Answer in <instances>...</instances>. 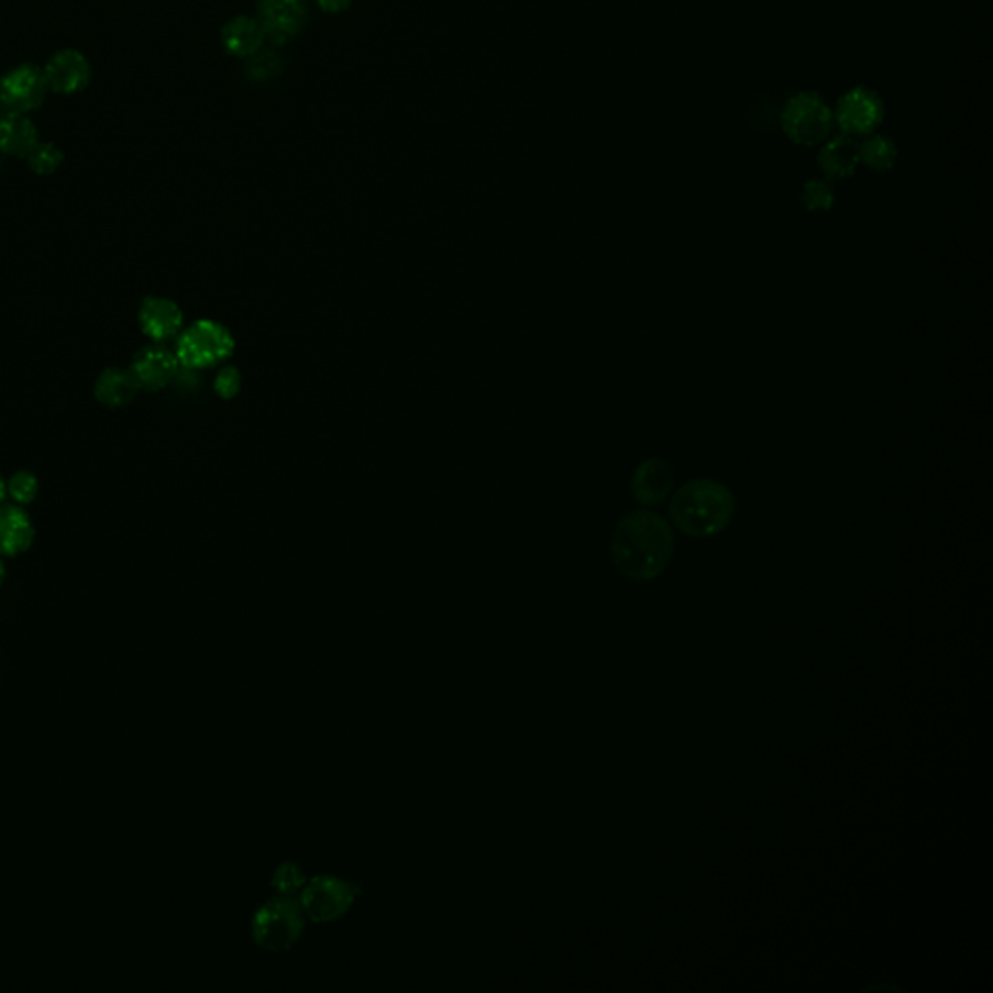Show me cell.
Returning a JSON list of instances; mask_svg holds the SVG:
<instances>
[{"instance_id": "18", "label": "cell", "mask_w": 993, "mask_h": 993, "mask_svg": "<svg viewBox=\"0 0 993 993\" xmlns=\"http://www.w3.org/2000/svg\"><path fill=\"white\" fill-rule=\"evenodd\" d=\"M37 142V129L24 113L10 111L0 117V152L7 156L25 157Z\"/></svg>"}, {"instance_id": "12", "label": "cell", "mask_w": 993, "mask_h": 993, "mask_svg": "<svg viewBox=\"0 0 993 993\" xmlns=\"http://www.w3.org/2000/svg\"><path fill=\"white\" fill-rule=\"evenodd\" d=\"M672 489V466L665 460L644 459L632 472V499L647 509L662 505L670 497Z\"/></svg>"}, {"instance_id": "26", "label": "cell", "mask_w": 993, "mask_h": 993, "mask_svg": "<svg viewBox=\"0 0 993 993\" xmlns=\"http://www.w3.org/2000/svg\"><path fill=\"white\" fill-rule=\"evenodd\" d=\"M350 2H352V0H319L321 9L324 10V12H332V14H338V12L347 9Z\"/></svg>"}, {"instance_id": "23", "label": "cell", "mask_w": 993, "mask_h": 993, "mask_svg": "<svg viewBox=\"0 0 993 993\" xmlns=\"http://www.w3.org/2000/svg\"><path fill=\"white\" fill-rule=\"evenodd\" d=\"M282 73V58L274 51H258L249 57L245 75L253 82H268Z\"/></svg>"}, {"instance_id": "15", "label": "cell", "mask_w": 993, "mask_h": 993, "mask_svg": "<svg viewBox=\"0 0 993 993\" xmlns=\"http://www.w3.org/2000/svg\"><path fill=\"white\" fill-rule=\"evenodd\" d=\"M139 393L140 386L132 371L123 367H108L101 371L93 385L96 400L111 410H119L134 402Z\"/></svg>"}, {"instance_id": "7", "label": "cell", "mask_w": 993, "mask_h": 993, "mask_svg": "<svg viewBox=\"0 0 993 993\" xmlns=\"http://www.w3.org/2000/svg\"><path fill=\"white\" fill-rule=\"evenodd\" d=\"M885 117V103L870 88H852L840 98L835 113V123L848 136H870Z\"/></svg>"}, {"instance_id": "14", "label": "cell", "mask_w": 993, "mask_h": 993, "mask_svg": "<svg viewBox=\"0 0 993 993\" xmlns=\"http://www.w3.org/2000/svg\"><path fill=\"white\" fill-rule=\"evenodd\" d=\"M35 542V526L20 505H0V558H20Z\"/></svg>"}, {"instance_id": "27", "label": "cell", "mask_w": 993, "mask_h": 993, "mask_svg": "<svg viewBox=\"0 0 993 993\" xmlns=\"http://www.w3.org/2000/svg\"><path fill=\"white\" fill-rule=\"evenodd\" d=\"M9 499V495H7V479L0 476V505H4Z\"/></svg>"}, {"instance_id": "10", "label": "cell", "mask_w": 993, "mask_h": 993, "mask_svg": "<svg viewBox=\"0 0 993 993\" xmlns=\"http://www.w3.org/2000/svg\"><path fill=\"white\" fill-rule=\"evenodd\" d=\"M139 324L142 334L154 344H165L181 334L185 315L169 297L150 296L140 304Z\"/></svg>"}, {"instance_id": "16", "label": "cell", "mask_w": 993, "mask_h": 993, "mask_svg": "<svg viewBox=\"0 0 993 993\" xmlns=\"http://www.w3.org/2000/svg\"><path fill=\"white\" fill-rule=\"evenodd\" d=\"M817 162L830 179H848L860 165V142L848 134L835 136L823 144Z\"/></svg>"}, {"instance_id": "5", "label": "cell", "mask_w": 993, "mask_h": 993, "mask_svg": "<svg viewBox=\"0 0 993 993\" xmlns=\"http://www.w3.org/2000/svg\"><path fill=\"white\" fill-rule=\"evenodd\" d=\"M782 129L799 146H817L829 139L835 113L815 91H802L788 99L782 111Z\"/></svg>"}, {"instance_id": "2", "label": "cell", "mask_w": 993, "mask_h": 993, "mask_svg": "<svg viewBox=\"0 0 993 993\" xmlns=\"http://www.w3.org/2000/svg\"><path fill=\"white\" fill-rule=\"evenodd\" d=\"M736 509L738 501L728 485L710 477H695L673 493L670 518L683 534L708 540L722 534L731 525Z\"/></svg>"}, {"instance_id": "25", "label": "cell", "mask_w": 993, "mask_h": 993, "mask_svg": "<svg viewBox=\"0 0 993 993\" xmlns=\"http://www.w3.org/2000/svg\"><path fill=\"white\" fill-rule=\"evenodd\" d=\"M214 390L223 400H231L241 390V373L235 367H223L216 375Z\"/></svg>"}, {"instance_id": "17", "label": "cell", "mask_w": 993, "mask_h": 993, "mask_svg": "<svg viewBox=\"0 0 993 993\" xmlns=\"http://www.w3.org/2000/svg\"><path fill=\"white\" fill-rule=\"evenodd\" d=\"M266 40L263 25L256 18L238 16L222 27L223 49L235 57H251L263 49Z\"/></svg>"}, {"instance_id": "6", "label": "cell", "mask_w": 993, "mask_h": 993, "mask_svg": "<svg viewBox=\"0 0 993 993\" xmlns=\"http://www.w3.org/2000/svg\"><path fill=\"white\" fill-rule=\"evenodd\" d=\"M360 893L362 889L352 881H345L336 875H319L305 883L297 896V903L301 906L305 918L319 924H329L344 918L345 914L352 911Z\"/></svg>"}, {"instance_id": "8", "label": "cell", "mask_w": 993, "mask_h": 993, "mask_svg": "<svg viewBox=\"0 0 993 993\" xmlns=\"http://www.w3.org/2000/svg\"><path fill=\"white\" fill-rule=\"evenodd\" d=\"M47 80L35 65H20L2 76L0 103L14 113H30L43 106L47 96Z\"/></svg>"}, {"instance_id": "28", "label": "cell", "mask_w": 993, "mask_h": 993, "mask_svg": "<svg viewBox=\"0 0 993 993\" xmlns=\"http://www.w3.org/2000/svg\"><path fill=\"white\" fill-rule=\"evenodd\" d=\"M4 578H7V569H4V563H2V558H0V586L4 584Z\"/></svg>"}, {"instance_id": "4", "label": "cell", "mask_w": 993, "mask_h": 993, "mask_svg": "<svg viewBox=\"0 0 993 993\" xmlns=\"http://www.w3.org/2000/svg\"><path fill=\"white\" fill-rule=\"evenodd\" d=\"M175 353L181 367L190 371L214 367L218 363L230 360L235 340L222 322L200 319L181 330L175 340Z\"/></svg>"}, {"instance_id": "22", "label": "cell", "mask_w": 993, "mask_h": 993, "mask_svg": "<svg viewBox=\"0 0 993 993\" xmlns=\"http://www.w3.org/2000/svg\"><path fill=\"white\" fill-rule=\"evenodd\" d=\"M835 200H837V195L830 187V183L813 179L802 187V202L807 212H813V214L829 212L830 208L835 206Z\"/></svg>"}, {"instance_id": "20", "label": "cell", "mask_w": 993, "mask_h": 993, "mask_svg": "<svg viewBox=\"0 0 993 993\" xmlns=\"http://www.w3.org/2000/svg\"><path fill=\"white\" fill-rule=\"evenodd\" d=\"M40 479L30 470H18L7 479V495L10 501L20 507L32 505L40 495Z\"/></svg>"}, {"instance_id": "11", "label": "cell", "mask_w": 993, "mask_h": 993, "mask_svg": "<svg viewBox=\"0 0 993 993\" xmlns=\"http://www.w3.org/2000/svg\"><path fill=\"white\" fill-rule=\"evenodd\" d=\"M266 40L274 45L294 40L307 22V7L304 0H261L258 18Z\"/></svg>"}, {"instance_id": "9", "label": "cell", "mask_w": 993, "mask_h": 993, "mask_svg": "<svg viewBox=\"0 0 993 993\" xmlns=\"http://www.w3.org/2000/svg\"><path fill=\"white\" fill-rule=\"evenodd\" d=\"M129 369L136 378L140 390L157 393L179 377L181 363L177 360V353L172 352L167 345L152 342L134 353Z\"/></svg>"}, {"instance_id": "13", "label": "cell", "mask_w": 993, "mask_h": 993, "mask_svg": "<svg viewBox=\"0 0 993 993\" xmlns=\"http://www.w3.org/2000/svg\"><path fill=\"white\" fill-rule=\"evenodd\" d=\"M49 90L73 96L82 91L91 80V66L80 51H58L43 70Z\"/></svg>"}, {"instance_id": "19", "label": "cell", "mask_w": 993, "mask_h": 993, "mask_svg": "<svg viewBox=\"0 0 993 993\" xmlns=\"http://www.w3.org/2000/svg\"><path fill=\"white\" fill-rule=\"evenodd\" d=\"M898 159L895 142L886 136H868L860 142V164L873 172H891Z\"/></svg>"}, {"instance_id": "1", "label": "cell", "mask_w": 993, "mask_h": 993, "mask_svg": "<svg viewBox=\"0 0 993 993\" xmlns=\"http://www.w3.org/2000/svg\"><path fill=\"white\" fill-rule=\"evenodd\" d=\"M675 536L662 515L632 510L617 522L611 536V561L617 571L635 583H650L672 563Z\"/></svg>"}, {"instance_id": "24", "label": "cell", "mask_w": 993, "mask_h": 993, "mask_svg": "<svg viewBox=\"0 0 993 993\" xmlns=\"http://www.w3.org/2000/svg\"><path fill=\"white\" fill-rule=\"evenodd\" d=\"M305 883H307V879H305L304 871L294 862L282 863L272 875V886L278 896L296 898L301 893Z\"/></svg>"}, {"instance_id": "3", "label": "cell", "mask_w": 993, "mask_h": 993, "mask_svg": "<svg viewBox=\"0 0 993 993\" xmlns=\"http://www.w3.org/2000/svg\"><path fill=\"white\" fill-rule=\"evenodd\" d=\"M305 914L296 898L274 896L251 919V936L264 951L284 952L304 936Z\"/></svg>"}, {"instance_id": "21", "label": "cell", "mask_w": 993, "mask_h": 993, "mask_svg": "<svg viewBox=\"0 0 993 993\" xmlns=\"http://www.w3.org/2000/svg\"><path fill=\"white\" fill-rule=\"evenodd\" d=\"M27 169L35 175H53L65 162V154L51 142H37L24 157Z\"/></svg>"}]
</instances>
